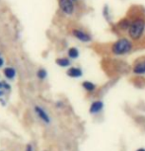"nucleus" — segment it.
I'll return each instance as SVG.
<instances>
[{
    "mask_svg": "<svg viewBox=\"0 0 145 151\" xmlns=\"http://www.w3.org/2000/svg\"><path fill=\"white\" fill-rule=\"evenodd\" d=\"M136 14V16L131 17V22L126 33L128 39L133 44L140 42L145 34V15L141 13Z\"/></svg>",
    "mask_w": 145,
    "mask_h": 151,
    "instance_id": "f257e3e1",
    "label": "nucleus"
},
{
    "mask_svg": "<svg viewBox=\"0 0 145 151\" xmlns=\"http://www.w3.org/2000/svg\"><path fill=\"white\" fill-rule=\"evenodd\" d=\"M133 47H134V44L128 38L123 37L110 45V52L111 55L116 56H123L131 52Z\"/></svg>",
    "mask_w": 145,
    "mask_h": 151,
    "instance_id": "f03ea898",
    "label": "nucleus"
},
{
    "mask_svg": "<svg viewBox=\"0 0 145 151\" xmlns=\"http://www.w3.org/2000/svg\"><path fill=\"white\" fill-rule=\"evenodd\" d=\"M34 112H35L36 116H38V119H41L45 124L48 125L52 124V118L44 107L39 106V105H35L34 106Z\"/></svg>",
    "mask_w": 145,
    "mask_h": 151,
    "instance_id": "7ed1b4c3",
    "label": "nucleus"
},
{
    "mask_svg": "<svg viewBox=\"0 0 145 151\" xmlns=\"http://www.w3.org/2000/svg\"><path fill=\"white\" fill-rule=\"evenodd\" d=\"M71 34L75 39H77L78 41L82 42H92V36L89 33H87L86 31L82 29H72Z\"/></svg>",
    "mask_w": 145,
    "mask_h": 151,
    "instance_id": "20e7f679",
    "label": "nucleus"
},
{
    "mask_svg": "<svg viewBox=\"0 0 145 151\" xmlns=\"http://www.w3.org/2000/svg\"><path fill=\"white\" fill-rule=\"evenodd\" d=\"M58 5L62 12L66 15H72L74 13L75 6L71 0H58Z\"/></svg>",
    "mask_w": 145,
    "mask_h": 151,
    "instance_id": "39448f33",
    "label": "nucleus"
},
{
    "mask_svg": "<svg viewBox=\"0 0 145 151\" xmlns=\"http://www.w3.org/2000/svg\"><path fill=\"white\" fill-rule=\"evenodd\" d=\"M130 22H131V17H130V15H127L126 17H124V18L121 19L118 22V24L116 25V30L121 33H127Z\"/></svg>",
    "mask_w": 145,
    "mask_h": 151,
    "instance_id": "423d86ee",
    "label": "nucleus"
},
{
    "mask_svg": "<svg viewBox=\"0 0 145 151\" xmlns=\"http://www.w3.org/2000/svg\"><path fill=\"white\" fill-rule=\"evenodd\" d=\"M104 102L102 101V100H96V101H94L91 103L90 107H89V113L90 115H98V114H100L102 111L104 110Z\"/></svg>",
    "mask_w": 145,
    "mask_h": 151,
    "instance_id": "0eeeda50",
    "label": "nucleus"
},
{
    "mask_svg": "<svg viewBox=\"0 0 145 151\" xmlns=\"http://www.w3.org/2000/svg\"><path fill=\"white\" fill-rule=\"evenodd\" d=\"M132 72L135 75H144L145 74V58L138 59L132 67Z\"/></svg>",
    "mask_w": 145,
    "mask_h": 151,
    "instance_id": "6e6552de",
    "label": "nucleus"
},
{
    "mask_svg": "<svg viewBox=\"0 0 145 151\" xmlns=\"http://www.w3.org/2000/svg\"><path fill=\"white\" fill-rule=\"evenodd\" d=\"M66 75L70 78H80L83 75V71L80 67L70 66L66 70Z\"/></svg>",
    "mask_w": 145,
    "mask_h": 151,
    "instance_id": "1a4fd4ad",
    "label": "nucleus"
},
{
    "mask_svg": "<svg viewBox=\"0 0 145 151\" xmlns=\"http://www.w3.org/2000/svg\"><path fill=\"white\" fill-rule=\"evenodd\" d=\"M3 74H4V76H5V78L8 79V80H12V79L15 78V76H16V69L14 67H5L4 69H3Z\"/></svg>",
    "mask_w": 145,
    "mask_h": 151,
    "instance_id": "9d476101",
    "label": "nucleus"
},
{
    "mask_svg": "<svg viewBox=\"0 0 145 151\" xmlns=\"http://www.w3.org/2000/svg\"><path fill=\"white\" fill-rule=\"evenodd\" d=\"M82 87H83V89L88 93L95 92L96 89H97V85L95 83H93V82L88 81V80L82 82Z\"/></svg>",
    "mask_w": 145,
    "mask_h": 151,
    "instance_id": "9b49d317",
    "label": "nucleus"
},
{
    "mask_svg": "<svg viewBox=\"0 0 145 151\" xmlns=\"http://www.w3.org/2000/svg\"><path fill=\"white\" fill-rule=\"evenodd\" d=\"M55 63L60 67H70L71 60L68 58H58L55 59Z\"/></svg>",
    "mask_w": 145,
    "mask_h": 151,
    "instance_id": "f8f14e48",
    "label": "nucleus"
},
{
    "mask_svg": "<svg viewBox=\"0 0 145 151\" xmlns=\"http://www.w3.org/2000/svg\"><path fill=\"white\" fill-rule=\"evenodd\" d=\"M67 55H68V58L69 59H77L79 58V55H80V52H79V50L77 47H72L68 50Z\"/></svg>",
    "mask_w": 145,
    "mask_h": 151,
    "instance_id": "ddd939ff",
    "label": "nucleus"
},
{
    "mask_svg": "<svg viewBox=\"0 0 145 151\" xmlns=\"http://www.w3.org/2000/svg\"><path fill=\"white\" fill-rule=\"evenodd\" d=\"M37 77H38V79H39V80H45V79H47V71L45 69V68H39L38 71H37L36 73Z\"/></svg>",
    "mask_w": 145,
    "mask_h": 151,
    "instance_id": "4468645a",
    "label": "nucleus"
},
{
    "mask_svg": "<svg viewBox=\"0 0 145 151\" xmlns=\"http://www.w3.org/2000/svg\"><path fill=\"white\" fill-rule=\"evenodd\" d=\"M103 15H104V17H105V19H106L108 22H110V23H111V21H112V19H111L110 9H109V6H108V5H105V6H104Z\"/></svg>",
    "mask_w": 145,
    "mask_h": 151,
    "instance_id": "2eb2a0df",
    "label": "nucleus"
},
{
    "mask_svg": "<svg viewBox=\"0 0 145 151\" xmlns=\"http://www.w3.org/2000/svg\"><path fill=\"white\" fill-rule=\"evenodd\" d=\"M3 90L6 92V91H10L11 90V85L6 81H3Z\"/></svg>",
    "mask_w": 145,
    "mask_h": 151,
    "instance_id": "dca6fc26",
    "label": "nucleus"
},
{
    "mask_svg": "<svg viewBox=\"0 0 145 151\" xmlns=\"http://www.w3.org/2000/svg\"><path fill=\"white\" fill-rule=\"evenodd\" d=\"M55 107L57 108V109H62V108L64 107V103H63L62 101H56Z\"/></svg>",
    "mask_w": 145,
    "mask_h": 151,
    "instance_id": "f3484780",
    "label": "nucleus"
},
{
    "mask_svg": "<svg viewBox=\"0 0 145 151\" xmlns=\"http://www.w3.org/2000/svg\"><path fill=\"white\" fill-rule=\"evenodd\" d=\"M25 151H34L33 144H31V143L26 144V146H25Z\"/></svg>",
    "mask_w": 145,
    "mask_h": 151,
    "instance_id": "a211bd4d",
    "label": "nucleus"
},
{
    "mask_svg": "<svg viewBox=\"0 0 145 151\" xmlns=\"http://www.w3.org/2000/svg\"><path fill=\"white\" fill-rule=\"evenodd\" d=\"M4 63H5L4 58H1V55H0V68H1L2 66H3Z\"/></svg>",
    "mask_w": 145,
    "mask_h": 151,
    "instance_id": "6ab92c4d",
    "label": "nucleus"
},
{
    "mask_svg": "<svg viewBox=\"0 0 145 151\" xmlns=\"http://www.w3.org/2000/svg\"><path fill=\"white\" fill-rule=\"evenodd\" d=\"M139 42H140V45H144V47H145V34H144L143 38L141 39V41Z\"/></svg>",
    "mask_w": 145,
    "mask_h": 151,
    "instance_id": "aec40b11",
    "label": "nucleus"
},
{
    "mask_svg": "<svg viewBox=\"0 0 145 151\" xmlns=\"http://www.w3.org/2000/svg\"><path fill=\"white\" fill-rule=\"evenodd\" d=\"M5 95V91L4 90H0V98H2Z\"/></svg>",
    "mask_w": 145,
    "mask_h": 151,
    "instance_id": "412c9836",
    "label": "nucleus"
},
{
    "mask_svg": "<svg viewBox=\"0 0 145 151\" xmlns=\"http://www.w3.org/2000/svg\"><path fill=\"white\" fill-rule=\"evenodd\" d=\"M5 100H3L2 98H0V104H2V106H5V105H6V103H5Z\"/></svg>",
    "mask_w": 145,
    "mask_h": 151,
    "instance_id": "4be33fe9",
    "label": "nucleus"
},
{
    "mask_svg": "<svg viewBox=\"0 0 145 151\" xmlns=\"http://www.w3.org/2000/svg\"><path fill=\"white\" fill-rule=\"evenodd\" d=\"M0 90H3V81H0Z\"/></svg>",
    "mask_w": 145,
    "mask_h": 151,
    "instance_id": "5701e85b",
    "label": "nucleus"
},
{
    "mask_svg": "<svg viewBox=\"0 0 145 151\" xmlns=\"http://www.w3.org/2000/svg\"><path fill=\"white\" fill-rule=\"evenodd\" d=\"M135 151H145V148L141 147V148H138V149H136Z\"/></svg>",
    "mask_w": 145,
    "mask_h": 151,
    "instance_id": "b1692460",
    "label": "nucleus"
},
{
    "mask_svg": "<svg viewBox=\"0 0 145 151\" xmlns=\"http://www.w3.org/2000/svg\"><path fill=\"white\" fill-rule=\"evenodd\" d=\"M71 1L73 2V3H74V2H76V1H78V0H71Z\"/></svg>",
    "mask_w": 145,
    "mask_h": 151,
    "instance_id": "393cba45",
    "label": "nucleus"
}]
</instances>
